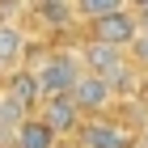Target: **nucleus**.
Masks as SVG:
<instances>
[{"instance_id": "1", "label": "nucleus", "mask_w": 148, "mask_h": 148, "mask_svg": "<svg viewBox=\"0 0 148 148\" xmlns=\"http://www.w3.org/2000/svg\"><path fill=\"white\" fill-rule=\"evenodd\" d=\"M34 76H38L42 102L47 97H68V93L76 89V80L85 76V64H80V55H72V51H55V55H47L34 68Z\"/></svg>"}, {"instance_id": "2", "label": "nucleus", "mask_w": 148, "mask_h": 148, "mask_svg": "<svg viewBox=\"0 0 148 148\" xmlns=\"http://www.w3.org/2000/svg\"><path fill=\"white\" fill-rule=\"evenodd\" d=\"M80 64H85V72H93V76H102L110 89H127L131 85V64H127V55L119 51V47H106V42H85V51H80Z\"/></svg>"}, {"instance_id": "3", "label": "nucleus", "mask_w": 148, "mask_h": 148, "mask_svg": "<svg viewBox=\"0 0 148 148\" xmlns=\"http://www.w3.org/2000/svg\"><path fill=\"white\" fill-rule=\"evenodd\" d=\"M89 30H93V42H106V47L127 51V47L140 38V17H136V9H119V13H110L106 21L89 25Z\"/></svg>"}, {"instance_id": "4", "label": "nucleus", "mask_w": 148, "mask_h": 148, "mask_svg": "<svg viewBox=\"0 0 148 148\" xmlns=\"http://www.w3.org/2000/svg\"><path fill=\"white\" fill-rule=\"evenodd\" d=\"M38 123H42L55 140H64L68 131L80 127V110L72 106V97H47V102L38 106Z\"/></svg>"}, {"instance_id": "5", "label": "nucleus", "mask_w": 148, "mask_h": 148, "mask_svg": "<svg viewBox=\"0 0 148 148\" xmlns=\"http://www.w3.org/2000/svg\"><path fill=\"white\" fill-rule=\"evenodd\" d=\"M68 97H72V106H76L80 114H102L106 106H110L114 89H110V85H106L102 76H93V72H85V76L76 80V89H72Z\"/></svg>"}, {"instance_id": "6", "label": "nucleus", "mask_w": 148, "mask_h": 148, "mask_svg": "<svg viewBox=\"0 0 148 148\" xmlns=\"http://www.w3.org/2000/svg\"><path fill=\"white\" fill-rule=\"evenodd\" d=\"M80 148H131V136H127L119 123L89 119V123L80 127Z\"/></svg>"}, {"instance_id": "7", "label": "nucleus", "mask_w": 148, "mask_h": 148, "mask_svg": "<svg viewBox=\"0 0 148 148\" xmlns=\"http://www.w3.org/2000/svg\"><path fill=\"white\" fill-rule=\"evenodd\" d=\"M25 55V30L13 21H0V68H13Z\"/></svg>"}, {"instance_id": "8", "label": "nucleus", "mask_w": 148, "mask_h": 148, "mask_svg": "<svg viewBox=\"0 0 148 148\" xmlns=\"http://www.w3.org/2000/svg\"><path fill=\"white\" fill-rule=\"evenodd\" d=\"M55 144H59V140L51 136L38 119H25V123L13 131V148H55Z\"/></svg>"}, {"instance_id": "9", "label": "nucleus", "mask_w": 148, "mask_h": 148, "mask_svg": "<svg viewBox=\"0 0 148 148\" xmlns=\"http://www.w3.org/2000/svg\"><path fill=\"white\" fill-rule=\"evenodd\" d=\"M30 119V106L17 97V93H9V89H0V131H17V127Z\"/></svg>"}, {"instance_id": "10", "label": "nucleus", "mask_w": 148, "mask_h": 148, "mask_svg": "<svg viewBox=\"0 0 148 148\" xmlns=\"http://www.w3.org/2000/svg\"><path fill=\"white\" fill-rule=\"evenodd\" d=\"M9 93H17L25 106H42V93H38V76H34V72H25V68L9 76Z\"/></svg>"}, {"instance_id": "11", "label": "nucleus", "mask_w": 148, "mask_h": 148, "mask_svg": "<svg viewBox=\"0 0 148 148\" xmlns=\"http://www.w3.org/2000/svg\"><path fill=\"white\" fill-rule=\"evenodd\" d=\"M119 9H123L119 0H80V4H76V13H80V17H89V25L106 21V17H110V13H119Z\"/></svg>"}, {"instance_id": "12", "label": "nucleus", "mask_w": 148, "mask_h": 148, "mask_svg": "<svg viewBox=\"0 0 148 148\" xmlns=\"http://www.w3.org/2000/svg\"><path fill=\"white\" fill-rule=\"evenodd\" d=\"M38 13H42L47 21H55V25H64V21H68V17H72V13H76V9H72V4H38Z\"/></svg>"}, {"instance_id": "13", "label": "nucleus", "mask_w": 148, "mask_h": 148, "mask_svg": "<svg viewBox=\"0 0 148 148\" xmlns=\"http://www.w3.org/2000/svg\"><path fill=\"white\" fill-rule=\"evenodd\" d=\"M131 55H136V64H148V30H140V38L131 42Z\"/></svg>"}, {"instance_id": "14", "label": "nucleus", "mask_w": 148, "mask_h": 148, "mask_svg": "<svg viewBox=\"0 0 148 148\" xmlns=\"http://www.w3.org/2000/svg\"><path fill=\"white\" fill-rule=\"evenodd\" d=\"M136 17H140V30H148V4H140V13H136Z\"/></svg>"}, {"instance_id": "15", "label": "nucleus", "mask_w": 148, "mask_h": 148, "mask_svg": "<svg viewBox=\"0 0 148 148\" xmlns=\"http://www.w3.org/2000/svg\"><path fill=\"white\" fill-rule=\"evenodd\" d=\"M55 148H72V144H64V140H59V144H55Z\"/></svg>"}, {"instance_id": "16", "label": "nucleus", "mask_w": 148, "mask_h": 148, "mask_svg": "<svg viewBox=\"0 0 148 148\" xmlns=\"http://www.w3.org/2000/svg\"><path fill=\"white\" fill-rule=\"evenodd\" d=\"M0 148H13V144H0Z\"/></svg>"}, {"instance_id": "17", "label": "nucleus", "mask_w": 148, "mask_h": 148, "mask_svg": "<svg viewBox=\"0 0 148 148\" xmlns=\"http://www.w3.org/2000/svg\"><path fill=\"white\" fill-rule=\"evenodd\" d=\"M0 72H4V68H0Z\"/></svg>"}]
</instances>
